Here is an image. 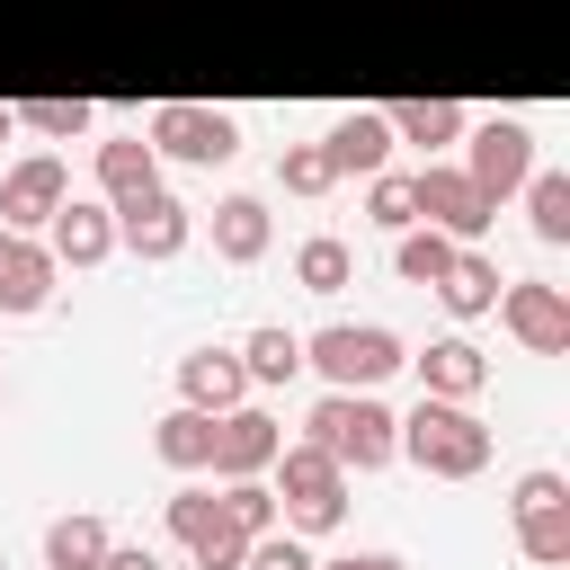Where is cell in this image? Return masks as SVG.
<instances>
[{
    "mask_svg": "<svg viewBox=\"0 0 570 570\" xmlns=\"http://www.w3.org/2000/svg\"><path fill=\"white\" fill-rule=\"evenodd\" d=\"M392 454H410L428 481H472V472H490V428H481L472 401H436V392H419V410L392 428Z\"/></svg>",
    "mask_w": 570,
    "mask_h": 570,
    "instance_id": "cell-1",
    "label": "cell"
},
{
    "mask_svg": "<svg viewBox=\"0 0 570 570\" xmlns=\"http://www.w3.org/2000/svg\"><path fill=\"white\" fill-rule=\"evenodd\" d=\"M392 428H401V410H383L374 392H321L303 410V445H321L338 472H383L392 463Z\"/></svg>",
    "mask_w": 570,
    "mask_h": 570,
    "instance_id": "cell-2",
    "label": "cell"
},
{
    "mask_svg": "<svg viewBox=\"0 0 570 570\" xmlns=\"http://www.w3.org/2000/svg\"><path fill=\"white\" fill-rule=\"evenodd\" d=\"M303 365H312L330 392H374V383H392V374L410 365V347H401L383 321H321V330L303 338Z\"/></svg>",
    "mask_w": 570,
    "mask_h": 570,
    "instance_id": "cell-3",
    "label": "cell"
},
{
    "mask_svg": "<svg viewBox=\"0 0 570 570\" xmlns=\"http://www.w3.org/2000/svg\"><path fill=\"white\" fill-rule=\"evenodd\" d=\"M267 490H276V517H285L294 534H330V525L347 517V472H338L321 445H303V436H285V445H276Z\"/></svg>",
    "mask_w": 570,
    "mask_h": 570,
    "instance_id": "cell-4",
    "label": "cell"
},
{
    "mask_svg": "<svg viewBox=\"0 0 570 570\" xmlns=\"http://www.w3.org/2000/svg\"><path fill=\"white\" fill-rule=\"evenodd\" d=\"M142 142H151L160 160L223 169V160L240 151V116H232V107H196V98H160V107H151V125H142Z\"/></svg>",
    "mask_w": 570,
    "mask_h": 570,
    "instance_id": "cell-5",
    "label": "cell"
},
{
    "mask_svg": "<svg viewBox=\"0 0 570 570\" xmlns=\"http://www.w3.org/2000/svg\"><path fill=\"white\" fill-rule=\"evenodd\" d=\"M508 517H517V552H525V561H543V570H561V561H570V481H561L552 463L517 472Z\"/></svg>",
    "mask_w": 570,
    "mask_h": 570,
    "instance_id": "cell-6",
    "label": "cell"
},
{
    "mask_svg": "<svg viewBox=\"0 0 570 570\" xmlns=\"http://www.w3.org/2000/svg\"><path fill=\"white\" fill-rule=\"evenodd\" d=\"M463 134H472V142H463V160H454V169H463L490 205H499V196H517V187H525V169H534V125H525V116H481V125H463Z\"/></svg>",
    "mask_w": 570,
    "mask_h": 570,
    "instance_id": "cell-7",
    "label": "cell"
},
{
    "mask_svg": "<svg viewBox=\"0 0 570 570\" xmlns=\"http://www.w3.org/2000/svg\"><path fill=\"white\" fill-rule=\"evenodd\" d=\"M36 240L53 249V267L89 276V267H107V258H116V205H107V196H62V205H53V223H45Z\"/></svg>",
    "mask_w": 570,
    "mask_h": 570,
    "instance_id": "cell-8",
    "label": "cell"
},
{
    "mask_svg": "<svg viewBox=\"0 0 570 570\" xmlns=\"http://www.w3.org/2000/svg\"><path fill=\"white\" fill-rule=\"evenodd\" d=\"M499 321H508V338L517 347H534V356H561L570 347V294L561 285H543V276H517V285H499V303H490Z\"/></svg>",
    "mask_w": 570,
    "mask_h": 570,
    "instance_id": "cell-9",
    "label": "cell"
},
{
    "mask_svg": "<svg viewBox=\"0 0 570 570\" xmlns=\"http://www.w3.org/2000/svg\"><path fill=\"white\" fill-rule=\"evenodd\" d=\"M276 445H285V428H276L258 401H232V410H214V454H205V472H214V481H249V472L276 463Z\"/></svg>",
    "mask_w": 570,
    "mask_h": 570,
    "instance_id": "cell-10",
    "label": "cell"
},
{
    "mask_svg": "<svg viewBox=\"0 0 570 570\" xmlns=\"http://www.w3.org/2000/svg\"><path fill=\"white\" fill-rule=\"evenodd\" d=\"M187 232H196V223H187V205H178L169 187L116 196V249H134V258H151V267H160V258H178V249H187Z\"/></svg>",
    "mask_w": 570,
    "mask_h": 570,
    "instance_id": "cell-11",
    "label": "cell"
},
{
    "mask_svg": "<svg viewBox=\"0 0 570 570\" xmlns=\"http://www.w3.org/2000/svg\"><path fill=\"white\" fill-rule=\"evenodd\" d=\"M62 196H71V169H62L53 151L9 160V178H0V232H45Z\"/></svg>",
    "mask_w": 570,
    "mask_h": 570,
    "instance_id": "cell-12",
    "label": "cell"
},
{
    "mask_svg": "<svg viewBox=\"0 0 570 570\" xmlns=\"http://www.w3.org/2000/svg\"><path fill=\"white\" fill-rule=\"evenodd\" d=\"M410 178H419V223H436L445 240H481V232L499 223V205H490L463 169H436V160H428V169H410Z\"/></svg>",
    "mask_w": 570,
    "mask_h": 570,
    "instance_id": "cell-13",
    "label": "cell"
},
{
    "mask_svg": "<svg viewBox=\"0 0 570 570\" xmlns=\"http://www.w3.org/2000/svg\"><path fill=\"white\" fill-rule=\"evenodd\" d=\"M53 249L36 232H0V321H36L53 303Z\"/></svg>",
    "mask_w": 570,
    "mask_h": 570,
    "instance_id": "cell-14",
    "label": "cell"
},
{
    "mask_svg": "<svg viewBox=\"0 0 570 570\" xmlns=\"http://www.w3.org/2000/svg\"><path fill=\"white\" fill-rule=\"evenodd\" d=\"M178 401H187V410H232V401H249L240 347H187V356H178Z\"/></svg>",
    "mask_w": 570,
    "mask_h": 570,
    "instance_id": "cell-15",
    "label": "cell"
},
{
    "mask_svg": "<svg viewBox=\"0 0 570 570\" xmlns=\"http://www.w3.org/2000/svg\"><path fill=\"white\" fill-rule=\"evenodd\" d=\"M410 365H419V392H436V401H472V392L490 383V356H481L463 330H454V338H428Z\"/></svg>",
    "mask_w": 570,
    "mask_h": 570,
    "instance_id": "cell-16",
    "label": "cell"
},
{
    "mask_svg": "<svg viewBox=\"0 0 570 570\" xmlns=\"http://www.w3.org/2000/svg\"><path fill=\"white\" fill-rule=\"evenodd\" d=\"M321 142H330V160H338V178H347V169H356V178H374V169H392V116H383V107H347V116H338V125H330Z\"/></svg>",
    "mask_w": 570,
    "mask_h": 570,
    "instance_id": "cell-17",
    "label": "cell"
},
{
    "mask_svg": "<svg viewBox=\"0 0 570 570\" xmlns=\"http://www.w3.org/2000/svg\"><path fill=\"white\" fill-rule=\"evenodd\" d=\"M267 240H276L267 196H223V205H214V258H223V267H258Z\"/></svg>",
    "mask_w": 570,
    "mask_h": 570,
    "instance_id": "cell-18",
    "label": "cell"
},
{
    "mask_svg": "<svg viewBox=\"0 0 570 570\" xmlns=\"http://www.w3.org/2000/svg\"><path fill=\"white\" fill-rule=\"evenodd\" d=\"M499 285H508V276H499V258H490L481 240H463V249L445 258V276H436V303H445L454 321H481V312L499 303Z\"/></svg>",
    "mask_w": 570,
    "mask_h": 570,
    "instance_id": "cell-19",
    "label": "cell"
},
{
    "mask_svg": "<svg viewBox=\"0 0 570 570\" xmlns=\"http://www.w3.org/2000/svg\"><path fill=\"white\" fill-rule=\"evenodd\" d=\"M89 169H98V196H107V205H116V196H142V187H160V151H151L142 134H107Z\"/></svg>",
    "mask_w": 570,
    "mask_h": 570,
    "instance_id": "cell-20",
    "label": "cell"
},
{
    "mask_svg": "<svg viewBox=\"0 0 570 570\" xmlns=\"http://www.w3.org/2000/svg\"><path fill=\"white\" fill-rule=\"evenodd\" d=\"M151 454L169 463V472H205V454H214V410H160L151 419Z\"/></svg>",
    "mask_w": 570,
    "mask_h": 570,
    "instance_id": "cell-21",
    "label": "cell"
},
{
    "mask_svg": "<svg viewBox=\"0 0 570 570\" xmlns=\"http://www.w3.org/2000/svg\"><path fill=\"white\" fill-rule=\"evenodd\" d=\"M240 365H249V392H258V383H267V392H276V383H294V374H303V330L258 321V330L240 338Z\"/></svg>",
    "mask_w": 570,
    "mask_h": 570,
    "instance_id": "cell-22",
    "label": "cell"
},
{
    "mask_svg": "<svg viewBox=\"0 0 570 570\" xmlns=\"http://www.w3.org/2000/svg\"><path fill=\"white\" fill-rule=\"evenodd\" d=\"M392 116V142H419V151H436V142H454L472 116L454 107V98H401V107H383Z\"/></svg>",
    "mask_w": 570,
    "mask_h": 570,
    "instance_id": "cell-23",
    "label": "cell"
},
{
    "mask_svg": "<svg viewBox=\"0 0 570 570\" xmlns=\"http://www.w3.org/2000/svg\"><path fill=\"white\" fill-rule=\"evenodd\" d=\"M294 285H303V294H338V285H356V249H347L338 232H312V240L294 249Z\"/></svg>",
    "mask_w": 570,
    "mask_h": 570,
    "instance_id": "cell-24",
    "label": "cell"
},
{
    "mask_svg": "<svg viewBox=\"0 0 570 570\" xmlns=\"http://www.w3.org/2000/svg\"><path fill=\"white\" fill-rule=\"evenodd\" d=\"M116 534H107V517H89V508H71V517H53L45 525V570H80V561H98Z\"/></svg>",
    "mask_w": 570,
    "mask_h": 570,
    "instance_id": "cell-25",
    "label": "cell"
},
{
    "mask_svg": "<svg viewBox=\"0 0 570 570\" xmlns=\"http://www.w3.org/2000/svg\"><path fill=\"white\" fill-rule=\"evenodd\" d=\"M525 223H534L543 249L570 240V178H561V169H525Z\"/></svg>",
    "mask_w": 570,
    "mask_h": 570,
    "instance_id": "cell-26",
    "label": "cell"
},
{
    "mask_svg": "<svg viewBox=\"0 0 570 570\" xmlns=\"http://www.w3.org/2000/svg\"><path fill=\"white\" fill-rule=\"evenodd\" d=\"M454 249H463V240H445L436 223H410V232H392V267H401V285H436Z\"/></svg>",
    "mask_w": 570,
    "mask_h": 570,
    "instance_id": "cell-27",
    "label": "cell"
},
{
    "mask_svg": "<svg viewBox=\"0 0 570 570\" xmlns=\"http://www.w3.org/2000/svg\"><path fill=\"white\" fill-rule=\"evenodd\" d=\"M9 116H18L27 134H45V142H71V134H89V125H98V107H89V98H9Z\"/></svg>",
    "mask_w": 570,
    "mask_h": 570,
    "instance_id": "cell-28",
    "label": "cell"
},
{
    "mask_svg": "<svg viewBox=\"0 0 570 570\" xmlns=\"http://www.w3.org/2000/svg\"><path fill=\"white\" fill-rule=\"evenodd\" d=\"M365 223L374 232H410L419 223V178L410 169H374L365 178Z\"/></svg>",
    "mask_w": 570,
    "mask_h": 570,
    "instance_id": "cell-29",
    "label": "cell"
},
{
    "mask_svg": "<svg viewBox=\"0 0 570 570\" xmlns=\"http://www.w3.org/2000/svg\"><path fill=\"white\" fill-rule=\"evenodd\" d=\"M276 178H285V196H330L338 187V160H330V142H285Z\"/></svg>",
    "mask_w": 570,
    "mask_h": 570,
    "instance_id": "cell-30",
    "label": "cell"
},
{
    "mask_svg": "<svg viewBox=\"0 0 570 570\" xmlns=\"http://www.w3.org/2000/svg\"><path fill=\"white\" fill-rule=\"evenodd\" d=\"M240 534H267V525H285L276 517V490H267V472H249V481H223V499H214Z\"/></svg>",
    "mask_w": 570,
    "mask_h": 570,
    "instance_id": "cell-31",
    "label": "cell"
},
{
    "mask_svg": "<svg viewBox=\"0 0 570 570\" xmlns=\"http://www.w3.org/2000/svg\"><path fill=\"white\" fill-rule=\"evenodd\" d=\"M240 552H249V534H240L223 508H214V517L187 534V561H196V570H240Z\"/></svg>",
    "mask_w": 570,
    "mask_h": 570,
    "instance_id": "cell-32",
    "label": "cell"
},
{
    "mask_svg": "<svg viewBox=\"0 0 570 570\" xmlns=\"http://www.w3.org/2000/svg\"><path fill=\"white\" fill-rule=\"evenodd\" d=\"M321 552H312V534H294V525H267V534H249V552H240V570H312Z\"/></svg>",
    "mask_w": 570,
    "mask_h": 570,
    "instance_id": "cell-33",
    "label": "cell"
},
{
    "mask_svg": "<svg viewBox=\"0 0 570 570\" xmlns=\"http://www.w3.org/2000/svg\"><path fill=\"white\" fill-rule=\"evenodd\" d=\"M160 517H169V534L187 543V534H196V525L214 517V490H169V499H160Z\"/></svg>",
    "mask_w": 570,
    "mask_h": 570,
    "instance_id": "cell-34",
    "label": "cell"
},
{
    "mask_svg": "<svg viewBox=\"0 0 570 570\" xmlns=\"http://www.w3.org/2000/svg\"><path fill=\"white\" fill-rule=\"evenodd\" d=\"M312 570H410L401 552H330V561H312Z\"/></svg>",
    "mask_w": 570,
    "mask_h": 570,
    "instance_id": "cell-35",
    "label": "cell"
},
{
    "mask_svg": "<svg viewBox=\"0 0 570 570\" xmlns=\"http://www.w3.org/2000/svg\"><path fill=\"white\" fill-rule=\"evenodd\" d=\"M107 570H160V561H151L142 543H107Z\"/></svg>",
    "mask_w": 570,
    "mask_h": 570,
    "instance_id": "cell-36",
    "label": "cell"
},
{
    "mask_svg": "<svg viewBox=\"0 0 570 570\" xmlns=\"http://www.w3.org/2000/svg\"><path fill=\"white\" fill-rule=\"evenodd\" d=\"M9 134H18V116H9V98H0V142H9Z\"/></svg>",
    "mask_w": 570,
    "mask_h": 570,
    "instance_id": "cell-37",
    "label": "cell"
},
{
    "mask_svg": "<svg viewBox=\"0 0 570 570\" xmlns=\"http://www.w3.org/2000/svg\"><path fill=\"white\" fill-rule=\"evenodd\" d=\"M80 570H107V552H98V561H80Z\"/></svg>",
    "mask_w": 570,
    "mask_h": 570,
    "instance_id": "cell-38",
    "label": "cell"
},
{
    "mask_svg": "<svg viewBox=\"0 0 570 570\" xmlns=\"http://www.w3.org/2000/svg\"><path fill=\"white\" fill-rule=\"evenodd\" d=\"M0 392H9V383H0Z\"/></svg>",
    "mask_w": 570,
    "mask_h": 570,
    "instance_id": "cell-39",
    "label": "cell"
}]
</instances>
